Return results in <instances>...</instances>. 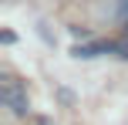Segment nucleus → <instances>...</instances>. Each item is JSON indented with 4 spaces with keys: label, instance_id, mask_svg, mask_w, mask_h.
Here are the masks:
<instances>
[{
    "label": "nucleus",
    "instance_id": "f257e3e1",
    "mask_svg": "<svg viewBox=\"0 0 128 125\" xmlns=\"http://www.w3.org/2000/svg\"><path fill=\"white\" fill-rule=\"evenodd\" d=\"M0 101H4V105L10 108L14 115H27V112H30L27 91H24V88H20L14 78H4V85H0Z\"/></svg>",
    "mask_w": 128,
    "mask_h": 125
},
{
    "label": "nucleus",
    "instance_id": "f03ea898",
    "mask_svg": "<svg viewBox=\"0 0 128 125\" xmlns=\"http://www.w3.org/2000/svg\"><path fill=\"white\" fill-rule=\"evenodd\" d=\"M74 54L78 61H91V58H98V54H111V44H101V41H94V44H74Z\"/></svg>",
    "mask_w": 128,
    "mask_h": 125
},
{
    "label": "nucleus",
    "instance_id": "7ed1b4c3",
    "mask_svg": "<svg viewBox=\"0 0 128 125\" xmlns=\"http://www.w3.org/2000/svg\"><path fill=\"white\" fill-rule=\"evenodd\" d=\"M111 54H118V58L128 61V41H115V44H111Z\"/></svg>",
    "mask_w": 128,
    "mask_h": 125
},
{
    "label": "nucleus",
    "instance_id": "20e7f679",
    "mask_svg": "<svg viewBox=\"0 0 128 125\" xmlns=\"http://www.w3.org/2000/svg\"><path fill=\"white\" fill-rule=\"evenodd\" d=\"M71 34H74V37H81V41H88V37H91V34L84 31V27H71Z\"/></svg>",
    "mask_w": 128,
    "mask_h": 125
},
{
    "label": "nucleus",
    "instance_id": "39448f33",
    "mask_svg": "<svg viewBox=\"0 0 128 125\" xmlns=\"http://www.w3.org/2000/svg\"><path fill=\"white\" fill-rule=\"evenodd\" d=\"M122 20H128V0L122 4Z\"/></svg>",
    "mask_w": 128,
    "mask_h": 125
}]
</instances>
